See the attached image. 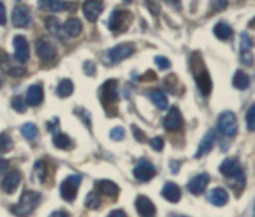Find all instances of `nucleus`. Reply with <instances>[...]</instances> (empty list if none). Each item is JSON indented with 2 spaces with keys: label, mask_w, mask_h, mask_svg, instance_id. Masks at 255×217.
<instances>
[{
  "label": "nucleus",
  "mask_w": 255,
  "mask_h": 217,
  "mask_svg": "<svg viewBox=\"0 0 255 217\" xmlns=\"http://www.w3.org/2000/svg\"><path fill=\"white\" fill-rule=\"evenodd\" d=\"M191 69H192V73H194L198 90L203 93V96H209L210 91H212V79H210V75H209V72H207V69H206V66L203 63V59H201L200 53L192 54V57H191Z\"/></svg>",
  "instance_id": "obj_1"
},
{
  "label": "nucleus",
  "mask_w": 255,
  "mask_h": 217,
  "mask_svg": "<svg viewBox=\"0 0 255 217\" xmlns=\"http://www.w3.org/2000/svg\"><path fill=\"white\" fill-rule=\"evenodd\" d=\"M99 99H101V103L104 106L107 116L113 117L117 114L116 103L119 100V94H117V81L116 79H108L101 85Z\"/></svg>",
  "instance_id": "obj_2"
},
{
  "label": "nucleus",
  "mask_w": 255,
  "mask_h": 217,
  "mask_svg": "<svg viewBox=\"0 0 255 217\" xmlns=\"http://www.w3.org/2000/svg\"><path fill=\"white\" fill-rule=\"evenodd\" d=\"M41 201V195L33 190H24L20 201L11 208V211L18 217H29L38 207Z\"/></svg>",
  "instance_id": "obj_3"
},
{
  "label": "nucleus",
  "mask_w": 255,
  "mask_h": 217,
  "mask_svg": "<svg viewBox=\"0 0 255 217\" xmlns=\"http://www.w3.org/2000/svg\"><path fill=\"white\" fill-rule=\"evenodd\" d=\"M132 21V14L129 11H122V9H116L113 11V14L110 15L108 20V29L114 33H120L125 32L128 27H129Z\"/></svg>",
  "instance_id": "obj_4"
},
{
  "label": "nucleus",
  "mask_w": 255,
  "mask_h": 217,
  "mask_svg": "<svg viewBox=\"0 0 255 217\" xmlns=\"http://www.w3.org/2000/svg\"><path fill=\"white\" fill-rule=\"evenodd\" d=\"M134 51H135L134 44H131V42H125V44H120V45H117V47L108 50V51L105 53V60H107V63L116 65V63H119V62L128 59V57H131V56L134 54Z\"/></svg>",
  "instance_id": "obj_5"
},
{
  "label": "nucleus",
  "mask_w": 255,
  "mask_h": 217,
  "mask_svg": "<svg viewBox=\"0 0 255 217\" xmlns=\"http://www.w3.org/2000/svg\"><path fill=\"white\" fill-rule=\"evenodd\" d=\"M218 129L225 137L233 138L237 134V129H239L236 114L233 111H224V113H221V116L218 119Z\"/></svg>",
  "instance_id": "obj_6"
},
{
  "label": "nucleus",
  "mask_w": 255,
  "mask_h": 217,
  "mask_svg": "<svg viewBox=\"0 0 255 217\" xmlns=\"http://www.w3.org/2000/svg\"><path fill=\"white\" fill-rule=\"evenodd\" d=\"M80 184H81V177L80 175H69V177H66L62 181V184H60V196L66 202H72L77 198Z\"/></svg>",
  "instance_id": "obj_7"
},
{
  "label": "nucleus",
  "mask_w": 255,
  "mask_h": 217,
  "mask_svg": "<svg viewBox=\"0 0 255 217\" xmlns=\"http://www.w3.org/2000/svg\"><path fill=\"white\" fill-rule=\"evenodd\" d=\"M36 54L41 60L44 62H51L57 56V48L56 45L47 39V38H39L36 41Z\"/></svg>",
  "instance_id": "obj_8"
},
{
  "label": "nucleus",
  "mask_w": 255,
  "mask_h": 217,
  "mask_svg": "<svg viewBox=\"0 0 255 217\" xmlns=\"http://www.w3.org/2000/svg\"><path fill=\"white\" fill-rule=\"evenodd\" d=\"M0 69H2L3 72H6L8 75H11V76H23L26 73V69L23 66L14 65L11 57L3 50H0Z\"/></svg>",
  "instance_id": "obj_9"
},
{
  "label": "nucleus",
  "mask_w": 255,
  "mask_h": 217,
  "mask_svg": "<svg viewBox=\"0 0 255 217\" xmlns=\"http://www.w3.org/2000/svg\"><path fill=\"white\" fill-rule=\"evenodd\" d=\"M155 175H156V168L149 160H140L134 168V177L141 183L150 181Z\"/></svg>",
  "instance_id": "obj_10"
},
{
  "label": "nucleus",
  "mask_w": 255,
  "mask_h": 217,
  "mask_svg": "<svg viewBox=\"0 0 255 217\" xmlns=\"http://www.w3.org/2000/svg\"><path fill=\"white\" fill-rule=\"evenodd\" d=\"M183 126V117L179 111L177 106H173L171 110L168 111L167 117L164 119V128L168 131V132H176V131H180Z\"/></svg>",
  "instance_id": "obj_11"
},
{
  "label": "nucleus",
  "mask_w": 255,
  "mask_h": 217,
  "mask_svg": "<svg viewBox=\"0 0 255 217\" xmlns=\"http://www.w3.org/2000/svg\"><path fill=\"white\" fill-rule=\"evenodd\" d=\"M102 11H104V5H102L101 0H86L84 5H83L84 17L90 23H95L99 18V15L102 14Z\"/></svg>",
  "instance_id": "obj_12"
},
{
  "label": "nucleus",
  "mask_w": 255,
  "mask_h": 217,
  "mask_svg": "<svg viewBox=\"0 0 255 217\" xmlns=\"http://www.w3.org/2000/svg\"><path fill=\"white\" fill-rule=\"evenodd\" d=\"M219 171L222 175H225L227 178H234L240 174H243V169H242V165L239 162V159L236 157H230V159H225L221 166H219Z\"/></svg>",
  "instance_id": "obj_13"
},
{
  "label": "nucleus",
  "mask_w": 255,
  "mask_h": 217,
  "mask_svg": "<svg viewBox=\"0 0 255 217\" xmlns=\"http://www.w3.org/2000/svg\"><path fill=\"white\" fill-rule=\"evenodd\" d=\"M32 21V17H30V11L27 6L24 5H18L14 12H12V24L14 27H20V29H24L30 24Z\"/></svg>",
  "instance_id": "obj_14"
},
{
  "label": "nucleus",
  "mask_w": 255,
  "mask_h": 217,
  "mask_svg": "<svg viewBox=\"0 0 255 217\" xmlns=\"http://www.w3.org/2000/svg\"><path fill=\"white\" fill-rule=\"evenodd\" d=\"M135 208L140 217H156V207L147 196L140 195L135 199Z\"/></svg>",
  "instance_id": "obj_15"
},
{
  "label": "nucleus",
  "mask_w": 255,
  "mask_h": 217,
  "mask_svg": "<svg viewBox=\"0 0 255 217\" xmlns=\"http://www.w3.org/2000/svg\"><path fill=\"white\" fill-rule=\"evenodd\" d=\"M20 181H21V172L17 171V169H14V171H9L3 177L2 184H0V186H2V190L5 193L11 195V193H14L17 190V187L20 186Z\"/></svg>",
  "instance_id": "obj_16"
},
{
  "label": "nucleus",
  "mask_w": 255,
  "mask_h": 217,
  "mask_svg": "<svg viewBox=\"0 0 255 217\" xmlns=\"http://www.w3.org/2000/svg\"><path fill=\"white\" fill-rule=\"evenodd\" d=\"M209 181H210L209 174H198V175H195V177L188 183V190H189L192 195L198 196V195L204 193V190H206Z\"/></svg>",
  "instance_id": "obj_17"
},
{
  "label": "nucleus",
  "mask_w": 255,
  "mask_h": 217,
  "mask_svg": "<svg viewBox=\"0 0 255 217\" xmlns=\"http://www.w3.org/2000/svg\"><path fill=\"white\" fill-rule=\"evenodd\" d=\"M14 48H15V59L20 63L27 62L30 51H29V42L26 41L24 36H21V35L14 36Z\"/></svg>",
  "instance_id": "obj_18"
},
{
  "label": "nucleus",
  "mask_w": 255,
  "mask_h": 217,
  "mask_svg": "<svg viewBox=\"0 0 255 217\" xmlns=\"http://www.w3.org/2000/svg\"><path fill=\"white\" fill-rule=\"evenodd\" d=\"M95 186H96L98 192H101L104 196H107L110 199H116L119 196V193H120L119 186L116 183L110 181V180H99V181L95 183Z\"/></svg>",
  "instance_id": "obj_19"
},
{
  "label": "nucleus",
  "mask_w": 255,
  "mask_h": 217,
  "mask_svg": "<svg viewBox=\"0 0 255 217\" xmlns=\"http://www.w3.org/2000/svg\"><path fill=\"white\" fill-rule=\"evenodd\" d=\"M44 100V88L41 84H33L26 93V103L30 106H38Z\"/></svg>",
  "instance_id": "obj_20"
},
{
  "label": "nucleus",
  "mask_w": 255,
  "mask_h": 217,
  "mask_svg": "<svg viewBox=\"0 0 255 217\" xmlns=\"http://www.w3.org/2000/svg\"><path fill=\"white\" fill-rule=\"evenodd\" d=\"M215 140H216V132H215L213 129H210V131L204 135V138L201 140V143H200V145H198V150H197V153H195V157L200 159V157L206 156V154L213 148Z\"/></svg>",
  "instance_id": "obj_21"
},
{
  "label": "nucleus",
  "mask_w": 255,
  "mask_h": 217,
  "mask_svg": "<svg viewBox=\"0 0 255 217\" xmlns=\"http://www.w3.org/2000/svg\"><path fill=\"white\" fill-rule=\"evenodd\" d=\"M207 199H209V202H210L212 205H215V207H224V205H227L230 196H228V192H227L225 189H222V187H215V189H212V190L209 192Z\"/></svg>",
  "instance_id": "obj_22"
},
{
  "label": "nucleus",
  "mask_w": 255,
  "mask_h": 217,
  "mask_svg": "<svg viewBox=\"0 0 255 217\" xmlns=\"http://www.w3.org/2000/svg\"><path fill=\"white\" fill-rule=\"evenodd\" d=\"M252 41L246 33H242L240 38V59L245 65H252Z\"/></svg>",
  "instance_id": "obj_23"
},
{
  "label": "nucleus",
  "mask_w": 255,
  "mask_h": 217,
  "mask_svg": "<svg viewBox=\"0 0 255 217\" xmlns=\"http://www.w3.org/2000/svg\"><path fill=\"white\" fill-rule=\"evenodd\" d=\"M162 196L168 201V202H171V204H177L179 201H180V198H182V190H180V187L176 184V183H171V181H168V183H165V186L162 187Z\"/></svg>",
  "instance_id": "obj_24"
},
{
  "label": "nucleus",
  "mask_w": 255,
  "mask_h": 217,
  "mask_svg": "<svg viewBox=\"0 0 255 217\" xmlns=\"http://www.w3.org/2000/svg\"><path fill=\"white\" fill-rule=\"evenodd\" d=\"M81 32H83V24H81V21H80L78 18H75V17L69 18V20L63 24V33H65V36H68V38H77V36L81 35Z\"/></svg>",
  "instance_id": "obj_25"
},
{
  "label": "nucleus",
  "mask_w": 255,
  "mask_h": 217,
  "mask_svg": "<svg viewBox=\"0 0 255 217\" xmlns=\"http://www.w3.org/2000/svg\"><path fill=\"white\" fill-rule=\"evenodd\" d=\"M39 6L41 9L50 12H60L68 9V3L63 0H39Z\"/></svg>",
  "instance_id": "obj_26"
},
{
  "label": "nucleus",
  "mask_w": 255,
  "mask_h": 217,
  "mask_svg": "<svg viewBox=\"0 0 255 217\" xmlns=\"http://www.w3.org/2000/svg\"><path fill=\"white\" fill-rule=\"evenodd\" d=\"M149 97H150V100L153 102V105L158 108V110L164 111V110H167V108H168V99H167L164 91L152 90V91H149Z\"/></svg>",
  "instance_id": "obj_27"
},
{
  "label": "nucleus",
  "mask_w": 255,
  "mask_h": 217,
  "mask_svg": "<svg viewBox=\"0 0 255 217\" xmlns=\"http://www.w3.org/2000/svg\"><path fill=\"white\" fill-rule=\"evenodd\" d=\"M53 144L56 148L59 150H71L74 147V141L66 135V134H62V132H57L54 134L53 137Z\"/></svg>",
  "instance_id": "obj_28"
},
{
  "label": "nucleus",
  "mask_w": 255,
  "mask_h": 217,
  "mask_svg": "<svg viewBox=\"0 0 255 217\" xmlns=\"http://www.w3.org/2000/svg\"><path fill=\"white\" fill-rule=\"evenodd\" d=\"M213 33L218 39L221 41H227L233 36V29L227 24V23H218L215 27H213Z\"/></svg>",
  "instance_id": "obj_29"
},
{
  "label": "nucleus",
  "mask_w": 255,
  "mask_h": 217,
  "mask_svg": "<svg viewBox=\"0 0 255 217\" xmlns=\"http://www.w3.org/2000/svg\"><path fill=\"white\" fill-rule=\"evenodd\" d=\"M249 82H251V79H249L248 73H245L243 71H236V73H234V76H233V85H234L237 90H245V88H248V87H249Z\"/></svg>",
  "instance_id": "obj_30"
},
{
  "label": "nucleus",
  "mask_w": 255,
  "mask_h": 217,
  "mask_svg": "<svg viewBox=\"0 0 255 217\" xmlns=\"http://www.w3.org/2000/svg\"><path fill=\"white\" fill-rule=\"evenodd\" d=\"M74 91V84L71 79H62L56 88V93L59 97H69Z\"/></svg>",
  "instance_id": "obj_31"
},
{
  "label": "nucleus",
  "mask_w": 255,
  "mask_h": 217,
  "mask_svg": "<svg viewBox=\"0 0 255 217\" xmlns=\"http://www.w3.org/2000/svg\"><path fill=\"white\" fill-rule=\"evenodd\" d=\"M47 175H48V166H47V162L45 160H38L35 163V177L39 183H45L47 180Z\"/></svg>",
  "instance_id": "obj_32"
},
{
  "label": "nucleus",
  "mask_w": 255,
  "mask_h": 217,
  "mask_svg": "<svg viewBox=\"0 0 255 217\" xmlns=\"http://www.w3.org/2000/svg\"><path fill=\"white\" fill-rule=\"evenodd\" d=\"M14 148V141L11 138L9 134L3 132V134H0V153H8Z\"/></svg>",
  "instance_id": "obj_33"
},
{
  "label": "nucleus",
  "mask_w": 255,
  "mask_h": 217,
  "mask_svg": "<svg viewBox=\"0 0 255 217\" xmlns=\"http://www.w3.org/2000/svg\"><path fill=\"white\" fill-rule=\"evenodd\" d=\"M21 135L27 140V141H32L38 137V128L33 125V123H26L21 126Z\"/></svg>",
  "instance_id": "obj_34"
},
{
  "label": "nucleus",
  "mask_w": 255,
  "mask_h": 217,
  "mask_svg": "<svg viewBox=\"0 0 255 217\" xmlns=\"http://www.w3.org/2000/svg\"><path fill=\"white\" fill-rule=\"evenodd\" d=\"M45 26H47V29L50 30V33H53V35H60V33L63 32V27H62L60 21H59L57 18H54V17L47 18V20H45Z\"/></svg>",
  "instance_id": "obj_35"
},
{
  "label": "nucleus",
  "mask_w": 255,
  "mask_h": 217,
  "mask_svg": "<svg viewBox=\"0 0 255 217\" xmlns=\"http://www.w3.org/2000/svg\"><path fill=\"white\" fill-rule=\"evenodd\" d=\"M84 205H86L89 210H98V208L101 207V199H99L98 193H96V192H90V193L86 196V199H84Z\"/></svg>",
  "instance_id": "obj_36"
},
{
  "label": "nucleus",
  "mask_w": 255,
  "mask_h": 217,
  "mask_svg": "<svg viewBox=\"0 0 255 217\" xmlns=\"http://www.w3.org/2000/svg\"><path fill=\"white\" fill-rule=\"evenodd\" d=\"M245 120H246V128H248V131L254 132V131H255V103H252V105L248 108Z\"/></svg>",
  "instance_id": "obj_37"
},
{
  "label": "nucleus",
  "mask_w": 255,
  "mask_h": 217,
  "mask_svg": "<svg viewBox=\"0 0 255 217\" xmlns=\"http://www.w3.org/2000/svg\"><path fill=\"white\" fill-rule=\"evenodd\" d=\"M12 108L17 111V113H24L26 111V100L21 97V96H15L14 99H12Z\"/></svg>",
  "instance_id": "obj_38"
},
{
  "label": "nucleus",
  "mask_w": 255,
  "mask_h": 217,
  "mask_svg": "<svg viewBox=\"0 0 255 217\" xmlns=\"http://www.w3.org/2000/svg\"><path fill=\"white\" fill-rule=\"evenodd\" d=\"M110 138H111L113 141H122V140L125 138V129H123V128H120V126H117V128L111 129V132H110Z\"/></svg>",
  "instance_id": "obj_39"
},
{
  "label": "nucleus",
  "mask_w": 255,
  "mask_h": 217,
  "mask_svg": "<svg viewBox=\"0 0 255 217\" xmlns=\"http://www.w3.org/2000/svg\"><path fill=\"white\" fill-rule=\"evenodd\" d=\"M77 113V116H80L81 117V120H83V123L87 126V129L90 131L92 129V125H90V116H89V113L87 111H84V110H81V108H78V110L75 111Z\"/></svg>",
  "instance_id": "obj_40"
},
{
  "label": "nucleus",
  "mask_w": 255,
  "mask_h": 217,
  "mask_svg": "<svg viewBox=\"0 0 255 217\" xmlns=\"http://www.w3.org/2000/svg\"><path fill=\"white\" fill-rule=\"evenodd\" d=\"M155 63L158 65L159 69H168V68L171 66V62H170L167 57H162V56H158V57L155 59Z\"/></svg>",
  "instance_id": "obj_41"
},
{
  "label": "nucleus",
  "mask_w": 255,
  "mask_h": 217,
  "mask_svg": "<svg viewBox=\"0 0 255 217\" xmlns=\"http://www.w3.org/2000/svg\"><path fill=\"white\" fill-rule=\"evenodd\" d=\"M150 145L155 151H161L164 148V140L161 137H155L150 140Z\"/></svg>",
  "instance_id": "obj_42"
},
{
  "label": "nucleus",
  "mask_w": 255,
  "mask_h": 217,
  "mask_svg": "<svg viewBox=\"0 0 255 217\" xmlns=\"http://www.w3.org/2000/svg\"><path fill=\"white\" fill-rule=\"evenodd\" d=\"M83 69H84V72H86L89 76H93V75H95V72H96V66H95V63H93V62H90V60L84 62Z\"/></svg>",
  "instance_id": "obj_43"
},
{
  "label": "nucleus",
  "mask_w": 255,
  "mask_h": 217,
  "mask_svg": "<svg viewBox=\"0 0 255 217\" xmlns=\"http://www.w3.org/2000/svg\"><path fill=\"white\" fill-rule=\"evenodd\" d=\"M132 134H134V137H135V140H137L138 143H144V141H146V135L143 134V131H141L140 128L134 126V125H132Z\"/></svg>",
  "instance_id": "obj_44"
},
{
  "label": "nucleus",
  "mask_w": 255,
  "mask_h": 217,
  "mask_svg": "<svg viewBox=\"0 0 255 217\" xmlns=\"http://www.w3.org/2000/svg\"><path fill=\"white\" fill-rule=\"evenodd\" d=\"M212 5H213V9L215 11H222V9L227 8L228 0H212Z\"/></svg>",
  "instance_id": "obj_45"
},
{
  "label": "nucleus",
  "mask_w": 255,
  "mask_h": 217,
  "mask_svg": "<svg viewBox=\"0 0 255 217\" xmlns=\"http://www.w3.org/2000/svg\"><path fill=\"white\" fill-rule=\"evenodd\" d=\"M5 24H6V8L0 2V26H5Z\"/></svg>",
  "instance_id": "obj_46"
},
{
  "label": "nucleus",
  "mask_w": 255,
  "mask_h": 217,
  "mask_svg": "<svg viewBox=\"0 0 255 217\" xmlns=\"http://www.w3.org/2000/svg\"><path fill=\"white\" fill-rule=\"evenodd\" d=\"M146 5H147V8L150 9V12H152L153 15H158V12H159V6L153 3V0H147Z\"/></svg>",
  "instance_id": "obj_47"
},
{
  "label": "nucleus",
  "mask_w": 255,
  "mask_h": 217,
  "mask_svg": "<svg viewBox=\"0 0 255 217\" xmlns=\"http://www.w3.org/2000/svg\"><path fill=\"white\" fill-rule=\"evenodd\" d=\"M107 217H128V216H126V213L123 210H114Z\"/></svg>",
  "instance_id": "obj_48"
},
{
  "label": "nucleus",
  "mask_w": 255,
  "mask_h": 217,
  "mask_svg": "<svg viewBox=\"0 0 255 217\" xmlns=\"http://www.w3.org/2000/svg\"><path fill=\"white\" fill-rule=\"evenodd\" d=\"M8 166H9V162L6 159H3V157H0V174L5 172L8 169Z\"/></svg>",
  "instance_id": "obj_49"
},
{
  "label": "nucleus",
  "mask_w": 255,
  "mask_h": 217,
  "mask_svg": "<svg viewBox=\"0 0 255 217\" xmlns=\"http://www.w3.org/2000/svg\"><path fill=\"white\" fill-rule=\"evenodd\" d=\"M50 217H69V214L65 211V210H59V211H54L50 214Z\"/></svg>",
  "instance_id": "obj_50"
},
{
  "label": "nucleus",
  "mask_w": 255,
  "mask_h": 217,
  "mask_svg": "<svg viewBox=\"0 0 255 217\" xmlns=\"http://www.w3.org/2000/svg\"><path fill=\"white\" fill-rule=\"evenodd\" d=\"M170 166H171V172H173V174H177V172H179V166H180V162L171 160V162H170Z\"/></svg>",
  "instance_id": "obj_51"
},
{
  "label": "nucleus",
  "mask_w": 255,
  "mask_h": 217,
  "mask_svg": "<svg viewBox=\"0 0 255 217\" xmlns=\"http://www.w3.org/2000/svg\"><path fill=\"white\" fill-rule=\"evenodd\" d=\"M57 125H59V120H57V119H54L53 122H50V123L47 125V128H48V131H51V132H56L54 129L57 128Z\"/></svg>",
  "instance_id": "obj_52"
},
{
  "label": "nucleus",
  "mask_w": 255,
  "mask_h": 217,
  "mask_svg": "<svg viewBox=\"0 0 255 217\" xmlns=\"http://www.w3.org/2000/svg\"><path fill=\"white\" fill-rule=\"evenodd\" d=\"M168 2L173 3L174 6H179V5H180V0H168Z\"/></svg>",
  "instance_id": "obj_53"
},
{
  "label": "nucleus",
  "mask_w": 255,
  "mask_h": 217,
  "mask_svg": "<svg viewBox=\"0 0 255 217\" xmlns=\"http://www.w3.org/2000/svg\"><path fill=\"white\" fill-rule=\"evenodd\" d=\"M125 2H126V3H131V2H132V0H125Z\"/></svg>",
  "instance_id": "obj_54"
},
{
  "label": "nucleus",
  "mask_w": 255,
  "mask_h": 217,
  "mask_svg": "<svg viewBox=\"0 0 255 217\" xmlns=\"http://www.w3.org/2000/svg\"><path fill=\"white\" fill-rule=\"evenodd\" d=\"M0 85H2V78H0Z\"/></svg>",
  "instance_id": "obj_55"
},
{
  "label": "nucleus",
  "mask_w": 255,
  "mask_h": 217,
  "mask_svg": "<svg viewBox=\"0 0 255 217\" xmlns=\"http://www.w3.org/2000/svg\"><path fill=\"white\" fill-rule=\"evenodd\" d=\"M177 217H186V216H177Z\"/></svg>",
  "instance_id": "obj_56"
},
{
  "label": "nucleus",
  "mask_w": 255,
  "mask_h": 217,
  "mask_svg": "<svg viewBox=\"0 0 255 217\" xmlns=\"http://www.w3.org/2000/svg\"><path fill=\"white\" fill-rule=\"evenodd\" d=\"M254 214H255V207H254Z\"/></svg>",
  "instance_id": "obj_57"
}]
</instances>
